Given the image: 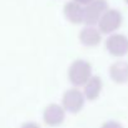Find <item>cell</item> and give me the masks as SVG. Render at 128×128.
Returning a JSON list of instances; mask_svg holds the SVG:
<instances>
[{
    "instance_id": "9",
    "label": "cell",
    "mask_w": 128,
    "mask_h": 128,
    "mask_svg": "<svg viewBox=\"0 0 128 128\" xmlns=\"http://www.w3.org/2000/svg\"><path fill=\"white\" fill-rule=\"evenodd\" d=\"M63 15L69 23H72L74 25L84 24V6L73 2V0L64 4Z\"/></svg>"
},
{
    "instance_id": "14",
    "label": "cell",
    "mask_w": 128,
    "mask_h": 128,
    "mask_svg": "<svg viewBox=\"0 0 128 128\" xmlns=\"http://www.w3.org/2000/svg\"><path fill=\"white\" fill-rule=\"evenodd\" d=\"M124 3H126V4L128 5V0H124Z\"/></svg>"
},
{
    "instance_id": "3",
    "label": "cell",
    "mask_w": 128,
    "mask_h": 128,
    "mask_svg": "<svg viewBox=\"0 0 128 128\" xmlns=\"http://www.w3.org/2000/svg\"><path fill=\"white\" fill-rule=\"evenodd\" d=\"M123 24V15L118 9L109 8L100 18L98 23V29L100 30L102 34L110 35L113 33H117L118 29Z\"/></svg>"
},
{
    "instance_id": "8",
    "label": "cell",
    "mask_w": 128,
    "mask_h": 128,
    "mask_svg": "<svg viewBox=\"0 0 128 128\" xmlns=\"http://www.w3.org/2000/svg\"><path fill=\"white\" fill-rule=\"evenodd\" d=\"M108 76L116 84H128V62L116 60L108 68Z\"/></svg>"
},
{
    "instance_id": "1",
    "label": "cell",
    "mask_w": 128,
    "mask_h": 128,
    "mask_svg": "<svg viewBox=\"0 0 128 128\" xmlns=\"http://www.w3.org/2000/svg\"><path fill=\"white\" fill-rule=\"evenodd\" d=\"M93 76L92 64L86 59H76L70 63L68 68V80L72 87L82 88Z\"/></svg>"
},
{
    "instance_id": "4",
    "label": "cell",
    "mask_w": 128,
    "mask_h": 128,
    "mask_svg": "<svg viewBox=\"0 0 128 128\" xmlns=\"http://www.w3.org/2000/svg\"><path fill=\"white\" fill-rule=\"evenodd\" d=\"M106 50L114 58H123L128 54V36L122 33H113L104 42Z\"/></svg>"
},
{
    "instance_id": "11",
    "label": "cell",
    "mask_w": 128,
    "mask_h": 128,
    "mask_svg": "<svg viewBox=\"0 0 128 128\" xmlns=\"http://www.w3.org/2000/svg\"><path fill=\"white\" fill-rule=\"evenodd\" d=\"M100 128H124V127H123V124H122L120 122L109 119V120H106V122L100 126Z\"/></svg>"
},
{
    "instance_id": "2",
    "label": "cell",
    "mask_w": 128,
    "mask_h": 128,
    "mask_svg": "<svg viewBox=\"0 0 128 128\" xmlns=\"http://www.w3.org/2000/svg\"><path fill=\"white\" fill-rule=\"evenodd\" d=\"M86 102H87V99H86L83 90L77 87H72V88H68L63 93L60 104L63 106V108L66 109L67 113L77 114L84 108Z\"/></svg>"
},
{
    "instance_id": "10",
    "label": "cell",
    "mask_w": 128,
    "mask_h": 128,
    "mask_svg": "<svg viewBox=\"0 0 128 128\" xmlns=\"http://www.w3.org/2000/svg\"><path fill=\"white\" fill-rule=\"evenodd\" d=\"M82 90L87 100H97L103 90V80L99 76H92V78L82 87Z\"/></svg>"
},
{
    "instance_id": "13",
    "label": "cell",
    "mask_w": 128,
    "mask_h": 128,
    "mask_svg": "<svg viewBox=\"0 0 128 128\" xmlns=\"http://www.w3.org/2000/svg\"><path fill=\"white\" fill-rule=\"evenodd\" d=\"M73 2H76V3H78V4H80V5L86 6V5H88L89 3H92L93 0H73Z\"/></svg>"
},
{
    "instance_id": "5",
    "label": "cell",
    "mask_w": 128,
    "mask_h": 128,
    "mask_svg": "<svg viewBox=\"0 0 128 128\" xmlns=\"http://www.w3.org/2000/svg\"><path fill=\"white\" fill-rule=\"evenodd\" d=\"M109 9L107 0H93L84 6V25L97 26L102 15Z\"/></svg>"
},
{
    "instance_id": "12",
    "label": "cell",
    "mask_w": 128,
    "mask_h": 128,
    "mask_svg": "<svg viewBox=\"0 0 128 128\" xmlns=\"http://www.w3.org/2000/svg\"><path fill=\"white\" fill-rule=\"evenodd\" d=\"M19 128H42V127H40L36 122H32V120H30V122H25V123H23Z\"/></svg>"
},
{
    "instance_id": "6",
    "label": "cell",
    "mask_w": 128,
    "mask_h": 128,
    "mask_svg": "<svg viewBox=\"0 0 128 128\" xmlns=\"http://www.w3.org/2000/svg\"><path fill=\"white\" fill-rule=\"evenodd\" d=\"M67 112L59 103H49L43 109V122L48 127H59L64 123Z\"/></svg>"
},
{
    "instance_id": "7",
    "label": "cell",
    "mask_w": 128,
    "mask_h": 128,
    "mask_svg": "<svg viewBox=\"0 0 128 128\" xmlns=\"http://www.w3.org/2000/svg\"><path fill=\"white\" fill-rule=\"evenodd\" d=\"M102 33L98 29V26L93 25H84V28L80 29L78 39L79 43L86 48H96L102 43Z\"/></svg>"
}]
</instances>
